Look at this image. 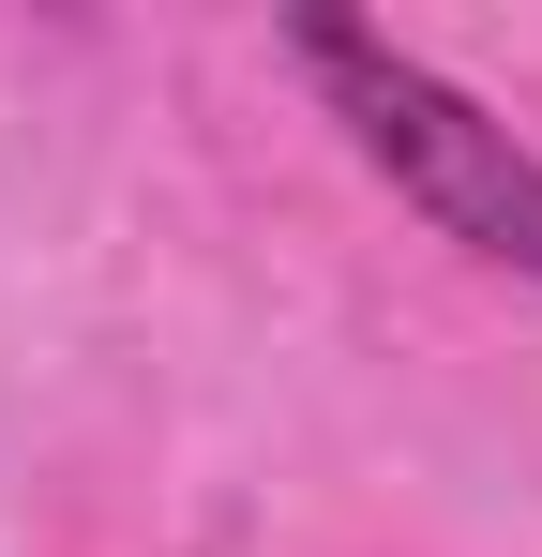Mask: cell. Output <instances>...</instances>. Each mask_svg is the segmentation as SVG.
Masks as SVG:
<instances>
[{
	"instance_id": "cell-1",
	"label": "cell",
	"mask_w": 542,
	"mask_h": 557,
	"mask_svg": "<svg viewBox=\"0 0 542 557\" xmlns=\"http://www.w3.org/2000/svg\"><path fill=\"white\" fill-rule=\"evenodd\" d=\"M286 46L317 61V91L347 106V136H361V166L407 196L438 242L497 257V272H542V166H528V136H513V121H482L438 61L377 46L361 15H286Z\"/></svg>"
}]
</instances>
